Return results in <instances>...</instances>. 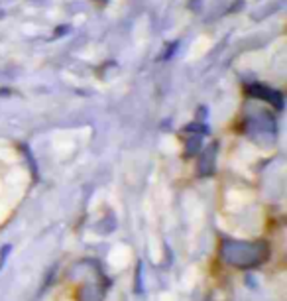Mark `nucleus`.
<instances>
[{
  "mask_svg": "<svg viewBox=\"0 0 287 301\" xmlns=\"http://www.w3.org/2000/svg\"><path fill=\"white\" fill-rule=\"evenodd\" d=\"M220 252L222 260L236 268H254L268 258V246L262 242H226Z\"/></svg>",
  "mask_w": 287,
  "mask_h": 301,
  "instance_id": "f257e3e1",
  "label": "nucleus"
}]
</instances>
